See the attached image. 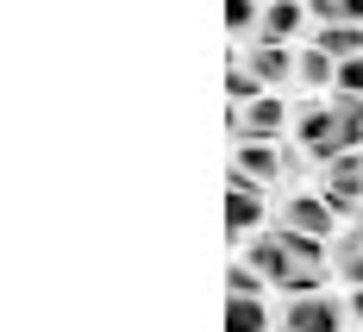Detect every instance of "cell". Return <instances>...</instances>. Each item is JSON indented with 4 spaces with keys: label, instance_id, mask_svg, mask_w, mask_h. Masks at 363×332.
<instances>
[{
    "label": "cell",
    "instance_id": "6da1fadb",
    "mask_svg": "<svg viewBox=\"0 0 363 332\" xmlns=\"http://www.w3.org/2000/svg\"><path fill=\"white\" fill-rule=\"evenodd\" d=\"M245 258L269 276V289H282V295H313V289H326V245L320 238H307V232H289V226H263L257 238H245Z\"/></svg>",
    "mask_w": 363,
    "mask_h": 332
},
{
    "label": "cell",
    "instance_id": "7a4b0ae2",
    "mask_svg": "<svg viewBox=\"0 0 363 332\" xmlns=\"http://www.w3.org/2000/svg\"><path fill=\"white\" fill-rule=\"evenodd\" d=\"M301 170H313V163H307V150L294 145V138H276V145H232L225 182H251V188H263V194H282Z\"/></svg>",
    "mask_w": 363,
    "mask_h": 332
},
{
    "label": "cell",
    "instance_id": "3957f363",
    "mask_svg": "<svg viewBox=\"0 0 363 332\" xmlns=\"http://www.w3.org/2000/svg\"><path fill=\"white\" fill-rule=\"evenodd\" d=\"M225 132L232 145H276L294 132V107L289 94H257L251 107H225Z\"/></svg>",
    "mask_w": 363,
    "mask_h": 332
},
{
    "label": "cell",
    "instance_id": "277c9868",
    "mask_svg": "<svg viewBox=\"0 0 363 332\" xmlns=\"http://www.w3.org/2000/svg\"><path fill=\"white\" fill-rule=\"evenodd\" d=\"M313 194L326 201L338 220H357L363 214V150H345V157H332L313 170Z\"/></svg>",
    "mask_w": 363,
    "mask_h": 332
},
{
    "label": "cell",
    "instance_id": "5b68a950",
    "mask_svg": "<svg viewBox=\"0 0 363 332\" xmlns=\"http://www.w3.org/2000/svg\"><path fill=\"white\" fill-rule=\"evenodd\" d=\"M351 326V314H345V301H332L326 289H313V295H282V314H276V332H345Z\"/></svg>",
    "mask_w": 363,
    "mask_h": 332
},
{
    "label": "cell",
    "instance_id": "8992f818",
    "mask_svg": "<svg viewBox=\"0 0 363 332\" xmlns=\"http://www.w3.org/2000/svg\"><path fill=\"white\" fill-rule=\"evenodd\" d=\"M269 220H276V194H263L251 182H225V232H232V245L257 238Z\"/></svg>",
    "mask_w": 363,
    "mask_h": 332
},
{
    "label": "cell",
    "instance_id": "52a82bcc",
    "mask_svg": "<svg viewBox=\"0 0 363 332\" xmlns=\"http://www.w3.org/2000/svg\"><path fill=\"white\" fill-rule=\"evenodd\" d=\"M276 226L307 232V238H320V245H332V238H338V214H332L320 194H282V201H276Z\"/></svg>",
    "mask_w": 363,
    "mask_h": 332
},
{
    "label": "cell",
    "instance_id": "ba28073f",
    "mask_svg": "<svg viewBox=\"0 0 363 332\" xmlns=\"http://www.w3.org/2000/svg\"><path fill=\"white\" fill-rule=\"evenodd\" d=\"M232 57H238L245 70H257V82H263L269 94H289L294 88V50L289 44H238Z\"/></svg>",
    "mask_w": 363,
    "mask_h": 332
},
{
    "label": "cell",
    "instance_id": "9c48e42d",
    "mask_svg": "<svg viewBox=\"0 0 363 332\" xmlns=\"http://www.w3.org/2000/svg\"><path fill=\"white\" fill-rule=\"evenodd\" d=\"M301 26H307V0H269L263 19H257V38H251V44H289Z\"/></svg>",
    "mask_w": 363,
    "mask_h": 332
},
{
    "label": "cell",
    "instance_id": "30bf717a",
    "mask_svg": "<svg viewBox=\"0 0 363 332\" xmlns=\"http://www.w3.org/2000/svg\"><path fill=\"white\" fill-rule=\"evenodd\" d=\"M332 276H345L351 289H363V220H351L332 238Z\"/></svg>",
    "mask_w": 363,
    "mask_h": 332
},
{
    "label": "cell",
    "instance_id": "8fae6325",
    "mask_svg": "<svg viewBox=\"0 0 363 332\" xmlns=\"http://www.w3.org/2000/svg\"><path fill=\"white\" fill-rule=\"evenodd\" d=\"M225 332H276V314L263 295H225Z\"/></svg>",
    "mask_w": 363,
    "mask_h": 332
},
{
    "label": "cell",
    "instance_id": "7c38bea8",
    "mask_svg": "<svg viewBox=\"0 0 363 332\" xmlns=\"http://www.w3.org/2000/svg\"><path fill=\"white\" fill-rule=\"evenodd\" d=\"M313 50H326L332 63L363 57V26H313Z\"/></svg>",
    "mask_w": 363,
    "mask_h": 332
},
{
    "label": "cell",
    "instance_id": "4fadbf2b",
    "mask_svg": "<svg viewBox=\"0 0 363 332\" xmlns=\"http://www.w3.org/2000/svg\"><path fill=\"white\" fill-rule=\"evenodd\" d=\"M332 70H338V63H332L326 50H313V44H307V50L294 57V88H313V94H332Z\"/></svg>",
    "mask_w": 363,
    "mask_h": 332
},
{
    "label": "cell",
    "instance_id": "5bb4252c",
    "mask_svg": "<svg viewBox=\"0 0 363 332\" xmlns=\"http://www.w3.org/2000/svg\"><path fill=\"white\" fill-rule=\"evenodd\" d=\"M313 26H363V0H307Z\"/></svg>",
    "mask_w": 363,
    "mask_h": 332
},
{
    "label": "cell",
    "instance_id": "9a60e30c",
    "mask_svg": "<svg viewBox=\"0 0 363 332\" xmlns=\"http://www.w3.org/2000/svg\"><path fill=\"white\" fill-rule=\"evenodd\" d=\"M257 94H269V88L257 82V70H245V63L232 57V63H225V101H232V107H251Z\"/></svg>",
    "mask_w": 363,
    "mask_h": 332
},
{
    "label": "cell",
    "instance_id": "2e32d148",
    "mask_svg": "<svg viewBox=\"0 0 363 332\" xmlns=\"http://www.w3.org/2000/svg\"><path fill=\"white\" fill-rule=\"evenodd\" d=\"M225 295H269V276H263L251 258H232V270H225Z\"/></svg>",
    "mask_w": 363,
    "mask_h": 332
},
{
    "label": "cell",
    "instance_id": "e0dca14e",
    "mask_svg": "<svg viewBox=\"0 0 363 332\" xmlns=\"http://www.w3.org/2000/svg\"><path fill=\"white\" fill-rule=\"evenodd\" d=\"M257 19H263V0H225V32L238 38V44L257 38Z\"/></svg>",
    "mask_w": 363,
    "mask_h": 332
},
{
    "label": "cell",
    "instance_id": "ac0fdd59",
    "mask_svg": "<svg viewBox=\"0 0 363 332\" xmlns=\"http://www.w3.org/2000/svg\"><path fill=\"white\" fill-rule=\"evenodd\" d=\"M332 94H357L363 101V57H345V63L332 70Z\"/></svg>",
    "mask_w": 363,
    "mask_h": 332
},
{
    "label": "cell",
    "instance_id": "d6986e66",
    "mask_svg": "<svg viewBox=\"0 0 363 332\" xmlns=\"http://www.w3.org/2000/svg\"><path fill=\"white\" fill-rule=\"evenodd\" d=\"M345 314H351V326H363V289H351V295H345Z\"/></svg>",
    "mask_w": 363,
    "mask_h": 332
},
{
    "label": "cell",
    "instance_id": "ffe728a7",
    "mask_svg": "<svg viewBox=\"0 0 363 332\" xmlns=\"http://www.w3.org/2000/svg\"><path fill=\"white\" fill-rule=\"evenodd\" d=\"M263 6H269V0H263Z\"/></svg>",
    "mask_w": 363,
    "mask_h": 332
},
{
    "label": "cell",
    "instance_id": "44dd1931",
    "mask_svg": "<svg viewBox=\"0 0 363 332\" xmlns=\"http://www.w3.org/2000/svg\"><path fill=\"white\" fill-rule=\"evenodd\" d=\"M357 220H363V214H357Z\"/></svg>",
    "mask_w": 363,
    "mask_h": 332
}]
</instances>
